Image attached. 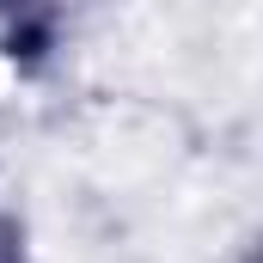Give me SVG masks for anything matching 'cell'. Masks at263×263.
<instances>
[{
	"mask_svg": "<svg viewBox=\"0 0 263 263\" xmlns=\"http://www.w3.org/2000/svg\"><path fill=\"white\" fill-rule=\"evenodd\" d=\"M62 37V0H0V55L37 67Z\"/></svg>",
	"mask_w": 263,
	"mask_h": 263,
	"instance_id": "1",
	"label": "cell"
},
{
	"mask_svg": "<svg viewBox=\"0 0 263 263\" xmlns=\"http://www.w3.org/2000/svg\"><path fill=\"white\" fill-rule=\"evenodd\" d=\"M0 263H31L25 257V227H18V214H6V208H0Z\"/></svg>",
	"mask_w": 263,
	"mask_h": 263,
	"instance_id": "2",
	"label": "cell"
}]
</instances>
